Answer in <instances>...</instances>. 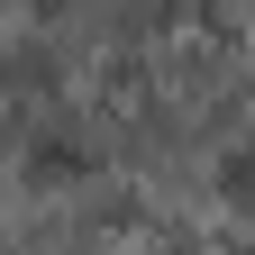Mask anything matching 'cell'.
Segmentation results:
<instances>
[{
  "label": "cell",
  "mask_w": 255,
  "mask_h": 255,
  "mask_svg": "<svg viewBox=\"0 0 255 255\" xmlns=\"http://www.w3.org/2000/svg\"><path fill=\"white\" fill-rule=\"evenodd\" d=\"M219 182H228V201H255V146H237L228 164H219Z\"/></svg>",
  "instance_id": "6da1fadb"
}]
</instances>
